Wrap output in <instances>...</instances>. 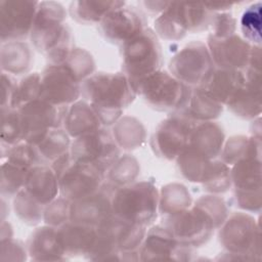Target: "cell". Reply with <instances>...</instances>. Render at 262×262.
<instances>
[{
	"instance_id": "cell-49",
	"label": "cell",
	"mask_w": 262,
	"mask_h": 262,
	"mask_svg": "<svg viewBox=\"0 0 262 262\" xmlns=\"http://www.w3.org/2000/svg\"><path fill=\"white\" fill-rule=\"evenodd\" d=\"M236 206L248 213H259L262 205L260 190H234Z\"/></svg>"
},
{
	"instance_id": "cell-20",
	"label": "cell",
	"mask_w": 262,
	"mask_h": 262,
	"mask_svg": "<svg viewBox=\"0 0 262 262\" xmlns=\"http://www.w3.org/2000/svg\"><path fill=\"white\" fill-rule=\"evenodd\" d=\"M246 82L235 96L225 105L234 116L255 120L261 114V72L246 70Z\"/></svg>"
},
{
	"instance_id": "cell-34",
	"label": "cell",
	"mask_w": 262,
	"mask_h": 262,
	"mask_svg": "<svg viewBox=\"0 0 262 262\" xmlns=\"http://www.w3.org/2000/svg\"><path fill=\"white\" fill-rule=\"evenodd\" d=\"M193 201L188 188L179 182L167 183L159 190V213L170 216L191 207Z\"/></svg>"
},
{
	"instance_id": "cell-41",
	"label": "cell",
	"mask_w": 262,
	"mask_h": 262,
	"mask_svg": "<svg viewBox=\"0 0 262 262\" xmlns=\"http://www.w3.org/2000/svg\"><path fill=\"white\" fill-rule=\"evenodd\" d=\"M30 169L5 160L1 165V195L13 198L25 186Z\"/></svg>"
},
{
	"instance_id": "cell-3",
	"label": "cell",
	"mask_w": 262,
	"mask_h": 262,
	"mask_svg": "<svg viewBox=\"0 0 262 262\" xmlns=\"http://www.w3.org/2000/svg\"><path fill=\"white\" fill-rule=\"evenodd\" d=\"M218 239L225 251V260L260 261V227L248 212H234L218 228Z\"/></svg>"
},
{
	"instance_id": "cell-11",
	"label": "cell",
	"mask_w": 262,
	"mask_h": 262,
	"mask_svg": "<svg viewBox=\"0 0 262 262\" xmlns=\"http://www.w3.org/2000/svg\"><path fill=\"white\" fill-rule=\"evenodd\" d=\"M121 151L112 132L105 127L75 138L70 148L74 160L92 164L103 170L105 174L121 156Z\"/></svg>"
},
{
	"instance_id": "cell-43",
	"label": "cell",
	"mask_w": 262,
	"mask_h": 262,
	"mask_svg": "<svg viewBox=\"0 0 262 262\" xmlns=\"http://www.w3.org/2000/svg\"><path fill=\"white\" fill-rule=\"evenodd\" d=\"M1 143L7 147L24 141V128L18 110H1Z\"/></svg>"
},
{
	"instance_id": "cell-23",
	"label": "cell",
	"mask_w": 262,
	"mask_h": 262,
	"mask_svg": "<svg viewBox=\"0 0 262 262\" xmlns=\"http://www.w3.org/2000/svg\"><path fill=\"white\" fill-rule=\"evenodd\" d=\"M187 2L170 1L167 8L158 15L154 23V32L158 38L178 41L189 33Z\"/></svg>"
},
{
	"instance_id": "cell-26",
	"label": "cell",
	"mask_w": 262,
	"mask_h": 262,
	"mask_svg": "<svg viewBox=\"0 0 262 262\" xmlns=\"http://www.w3.org/2000/svg\"><path fill=\"white\" fill-rule=\"evenodd\" d=\"M24 189L44 206L59 195L57 176L49 165H37L31 168Z\"/></svg>"
},
{
	"instance_id": "cell-42",
	"label": "cell",
	"mask_w": 262,
	"mask_h": 262,
	"mask_svg": "<svg viewBox=\"0 0 262 262\" xmlns=\"http://www.w3.org/2000/svg\"><path fill=\"white\" fill-rule=\"evenodd\" d=\"M39 98H41V74L37 72L29 73L16 84L11 100V108L17 110Z\"/></svg>"
},
{
	"instance_id": "cell-13",
	"label": "cell",
	"mask_w": 262,
	"mask_h": 262,
	"mask_svg": "<svg viewBox=\"0 0 262 262\" xmlns=\"http://www.w3.org/2000/svg\"><path fill=\"white\" fill-rule=\"evenodd\" d=\"M195 254L193 248L180 244L172 233L162 224L146 230L139 249V260H168L188 261Z\"/></svg>"
},
{
	"instance_id": "cell-40",
	"label": "cell",
	"mask_w": 262,
	"mask_h": 262,
	"mask_svg": "<svg viewBox=\"0 0 262 262\" xmlns=\"http://www.w3.org/2000/svg\"><path fill=\"white\" fill-rule=\"evenodd\" d=\"M180 175L189 182L200 183L211 161L196 155L188 146L175 160Z\"/></svg>"
},
{
	"instance_id": "cell-16",
	"label": "cell",
	"mask_w": 262,
	"mask_h": 262,
	"mask_svg": "<svg viewBox=\"0 0 262 262\" xmlns=\"http://www.w3.org/2000/svg\"><path fill=\"white\" fill-rule=\"evenodd\" d=\"M96 229L113 242L122 254V261L139 260V249L147 227L123 220L113 214L100 222Z\"/></svg>"
},
{
	"instance_id": "cell-5",
	"label": "cell",
	"mask_w": 262,
	"mask_h": 262,
	"mask_svg": "<svg viewBox=\"0 0 262 262\" xmlns=\"http://www.w3.org/2000/svg\"><path fill=\"white\" fill-rule=\"evenodd\" d=\"M50 167L57 176L59 195L71 202L93 193L105 182L103 170L74 160L70 151L54 161Z\"/></svg>"
},
{
	"instance_id": "cell-35",
	"label": "cell",
	"mask_w": 262,
	"mask_h": 262,
	"mask_svg": "<svg viewBox=\"0 0 262 262\" xmlns=\"http://www.w3.org/2000/svg\"><path fill=\"white\" fill-rule=\"evenodd\" d=\"M261 138L233 135L225 140L220 159L229 167L245 158H261Z\"/></svg>"
},
{
	"instance_id": "cell-45",
	"label": "cell",
	"mask_w": 262,
	"mask_h": 262,
	"mask_svg": "<svg viewBox=\"0 0 262 262\" xmlns=\"http://www.w3.org/2000/svg\"><path fill=\"white\" fill-rule=\"evenodd\" d=\"M2 158L27 169H31L37 165H43L36 147L27 141H21L7 147L6 151L2 154Z\"/></svg>"
},
{
	"instance_id": "cell-44",
	"label": "cell",
	"mask_w": 262,
	"mask_h": 262,
	"mask_svg": "<svg viewBox=\"0 0 262 262\" xmlns=\"http://www.w3.org/2000/svg\"><path fill=\"white\" fill-rule=\"evenodd\" d=\"M241 31L243 38L251 45L261 44V2L248 6L241 16Z\"/></svg>"
},
{
	"instance_id": "cell-48",
	"label": "cell",
	"mask_w": 262,
	"mask_h": 262,
	"mask_svg": "<svg viewBox=\"0 0 262 262\" xmlns=\"http://www.w3.org/2000/svg\"><path fill=\"white\" fill-rule=\"evenodd\" d=\"M210 29V36L215 38H225L234 35L236 31V19L229 12L214 13Z\"/></svg>"
},
{
	"instance_id": "cell-2",
	"label": "cell",
	"mask_w": 262,
	"mask_h": 262,
	"mask_svg": "<svg viewBox=\"0 0 262 262\" xmlns=\"http://www.w3.org/2000/svg\"><path fill=\"white\" fill-rule=\"evenodd\" d=\"M66 18L67 10L59 2H39L30 39L48 64H60L75 48L72 29Z\"/></svg>"
},
{
	"instance_id": "cell-52",
	"label": "cell",
	"mask_w": 262,
	"mask_h": 262,
	"mask_svg": "<svg viewBox=\"0 0 262 262\" xmlns=\"http://www.w3.org/2000/svg\"><path fill=\"white\" fill-rule=\"evenodd\" d=\"M170 1H142L140 4L150 14H161L169 5Z\"/></svg>"
},
{
	"instance_id": "cell-47",
	"label": "cell",
	"mask_w": 262,
	"mask_h": 262,
	"mask_svg": "<svg viewBox=\"0 0 262 262\" xmlns=\"http://www.w3.org/2000/svg\"><path fill=\"white\" fill-rule=\"evenodd\" d=\"M70 212L71 201L58 195L45 207L43 222L46 225L58 228L70 221Z\"/></svg>"
},
{
	"instance_id": "cell-25",
	"label": "cell",
	"mask_w": 262,
	"mask_h": 262,
	"mask_svg": "<svg viewBox=\"0 0 262 262\" xmlns=\"http://www.w3.org/2000/svg\"><path fill=\"white\" fill-rule=\"evenodd\" d=\"M62 128L71 138L75 139L103 126L94 107L88 101L79 99L67 107Z\"/></svg>"
},
{
	"instance_id": "cell-7",
	"label": "cell",
	"mask_w": 262,
	"mask_h": 262,
	"mask_svg": "<svg viewBox=\"0 0 262 262\" xmlns=\"http://www.w3.org/2000/svg\"><path fill=\"white\" fill-rule=\"evenodd\" d=\"M137 95L151 108L159 112H180L190 97L191 88L167 71H158L142 79L135 86Z\"/></svg>"
},
{
	"instance_id": "cell-15",
	"label": "cell",
	"mask_w": 262,
	"mask_h": 262,
	"mask_svg": "<svg viewBox=\"0 0 262 262\" xmlns=\"http://www.w3.org/2000/svg\"><path fill=\"white\" fill-rule=\"evenodd\" d=\"M67 107L39 98L17 108L24 128V141L31 143L49 129L62 127Z\"/></svg>"
},
{
	"instance_id": "cell-33",
	"label": "cell",
	"mask_w": 262,
	"mask_h": 262,
	"mask_svg": "<svg viewBox=\"0 0 262 262\" xmlns=\"http://www.w3.org/2000/svg\"><path fill=\"white\" fill-rule=\"evenodd\" d=\"M231 183L234 190L261 189V158H245L230 166Z\"/></svg>"
},
{
	"instance_id": "cell-10",
	"label": "cell",
	"mask_w": 262,
	"mask_h": 262,
	"mask_svg": "<svg viewBox=\"0 0 262 262\" xmlns=\"http://www.w3.org/2000/svg\"><path fill=\"white\" fill-rule=\"evenodd\" d=\"M195 124L181 112L172 113L156 127L151 135L150 146L155 155L167 161H175L187 147Z\"/></svg>"
},
{
	"instance_id": "cell-53",
	"label": "cell",
	"mask_w": 262,
	"mask_h": 262,
	"mask_svg": "<svg viewBox=\"0 0 262 262\" xmlns=\"http://www.w3.org/2000/svg\"><path fill=\"white\" fill-rule=\"evenodd\" d=\"M235 2H205L204 5L212 12L219 13V12H227V10L231 9Z\"/></svg>"
},
{
	"instance_id": "cell-30",
	"label": "cell",
	"mask_w": 262,
	"mask_h": 262,
	"mask_svg": "<svg viewBox=\"0 0 262 262\" xmlns=\"http://www.w3.org/2000/svg\"><path fill=\"white\" fill-rule=\"evenodd\" d=\"M223 107L201 86L191 89L188 102L180 112L195 123H200L216 120L222 114Z\"/></svg>"
},
{
	"instance_id": "cell-6",
	"label": "cell",
	"mask_w": 262,
	"mask_h": 262,
	"mask_svg": "<svg viewBox=\"0 0 262 262\" xmlns=\"http://www.w3.org/2000/svg\"><path fill=\"white\" fill-rule=\"evenodd\" d=\"M122 47V72L135 86L142 79L161 70L163 50L152 29L146 28Z\"/></svg>"
},
{
	"instance_id": "cell-9",
	"label": "cell",
	"mask_w": 262,
	"mask_h": 262,
	"mask_svg": "<svg viewBox=\"0 0 262 262\" xmlns=\"http://www.w3.org/2000/svg\"><path fill=\"white\" fill-rule=\"evenodd\" d=\"M162 225L180 244L193 249L207 244L216 230L212 219L193 203L180 213L163 217Z\"/></svg>"
},
{
	"instance_id": "cell-37",
	"label": "cell",
	"mask_w": 262,
	"mask_h": 262,
	"mask_svg": "<svg viewBox=\"0 0 262 262\" xmlns=\"http://www.w3.org/2000/svg\"><path fill=\"white\" fill-rule=\"evenodd\" d=\"M205 191L213 194H221L232 187L230 167L221 160H212L200 182Z\"/></svg>"
},
{
	"instance_id": "cell-50",
	"label": "cell",
	"mask_w": 262,
	"mask_h": 262,
	"mask_svg": "<svg viewBox=\"0 0 262 262\" xmlns=\"http://www.w3.org/2000/svg\"><path fill=\"white\" fill-rule=\"evenodd\" d=\"M0 254V260L2 261H25L29 256L27 246L13 237L1 241Z\"/></svg>"
},
{
	"instance_id": "cell-19",
	"label": "cell",
	"mask_w": 262,
	"mask_h": 262,
	"mask_svg": "<svg viewBox=\"0 0 262 262\" xmlns=\"http://www.w3.org/2000/svg\"><path fill=\"white\" fill-rule=\"evenodd\" d=\"M117 187L105 181L96 191L71 202L70 220L97 226L113 213V201Z\"/></svg>"
},
{
	"instance_id": "cell-27",
	"label": "cell",
	"mask_w": 262,
	"mask_h": 262,
	"mask_svg": "<svg viewBox=\"0 0 262 262\" xmlns=\"http://www.w3.org/2000/svg\"><path fill=\"white\" fill-rule=\"evenodd\" d=\"M246 82L243 71L216 69L202 87L219 103L225 106L242 89Z\"/></svg>"
},
{
	"instance_id": "cell-8",
	"label": "cell",
	"mask_w": 262,
	"mask_h": 262,
	"mask_svg": "<svg viewBox=\"0 0 262 262\" xmlns=\"http://www.w3.org/2000/svg\"><path fill=\"white\" fill-rule=\"evenodd\" d=\"M214 70L208 47L202 41L189 42L169 62V73L191 89L204 86Z\"/></svg>"
},
{
	"instance_id": "cell-4",
	"label": "cell",
	"mask_w": 262,
	"mask_h": 262,
	"mask_svg": "<svg viewBox=\"0 0 262 262\" xmlns=\"http://www.w3.org/2000/svg\"><path fill=\"white\" fill-rule=\"evenodd\" d=\"M115 216L149 227L159 215V190L150 180L135 182L116 189L113 201Z\"/></svg>"
},
{
	"instance_id": "cell-28",
	"label": "cell",
	"mask_w": 262,
	"mask_h": 262,
	"mask_svg": "<svg viewBox=\"0 0 262 262\" xmlns=\"http://www.w3.org/2000/svg\"><path fill=\"white\" fill-rule=\"evenodd\" d=\"M0 64L3 73L9 75H27L33 64V53L25 41H9L2 43Z\"/></svg>"
},
{
	"instance_id": "cell-38",
	"label": "cell",
	"mask_w": 262,
	"mask_h": 262,
	"mask_svg": "<svg viewBox=\"0 0 262 262\" xmlns=\"http://www.w3.org/2000/svg\"><path fill=\"white\" fill-rule=\"evenodd\" d=\"M45 207L24 188L13 196L12 208L15 216L29 226H37L43 221Z\"/></svg>"
},
{
	"instance_id": "cell-21",
	"label": "cell",
	"mask_w": 262,
	"mask_h": 262,
	"mask_svg": "<svg viewBox=\"0 0 262 262\" xmlns=\"http://www.w3.org/2000/svg\"><path fill=\"white\" fill-rule=\"evenodd\" d=\"M225 140L224 130L219 123L200 122L195 124L187 146L196 155L212 161L220 157Z\"/></svg>"
},
{
	"instance_id": "cell-1",
	"label": "cell",
	"mask_w": 262,
	"mask_h": 262,
	"mask_svg": "<svg viewBox=\"0 0 262 262\" xmlns=\"http://www.w3.org/2000/svg\"><path fill=\"white\" fill-rule=\"evenodd\" d=\"M81 96L94 107L102 126L107 127L123 116L137 92L123 72H95L82 83Z\"/></svg>"
},
{
	"instance_id": "cell-29",
	"label": "cell",
	"mask_w": 262,
	"mask_h": 262,
	"mask_svg": "<svg viewBox=\"0 0 262 262\" xmlns=\"http://www.w3.org/2000/svg\"><path fill=\"white\" fill-rule=\"evenodd\" d=\"M31 144L36 147L43 165H51L58 158L70 151L72 140L66 130L59 127L44 132Z\"/></svg>"
},
{
	"instance_id": "cell-31",
	"label": "cell",
	"mask_w": 262,
	"mask_h": 262,
	"mask_svg": "<svg viewBox=\"0 0 262 262\" xmlns=\"http://www.w3.org/2000/svg\"><path fill=\"white\" fill-rule=\"evenodd\" d=\"M111 132L118 146L125 151L141 147L146 140L144 125L133 116H122L113 125Z\"/></svg>"
},
{
	"instance_id": "cell-46",
	"label": "cell",
	"mask_w": 262,
	"mask_h": 262,
	"mask_svg": "<svg viewBox=\"0 0 262 262\" xmlns=\"http://www.w3.org/2000/svg\"><path fill=\"white\" fill-rule=\"evenodd\" d=\"M193 204L207 213V215L212 219L216 229L223 224L229 215L226 202L219 194L208 193L201 195L193 202Z\"/></svg>"
},
{
	"instance_id": "cell-51",
	"label": "cell",
	"mask_w": 262,
	"mask_h": 262,
	"mask_svg": "<svg viewBox=\"0 0 262 262\" xmlns=\"http://www.w3.org/2000/svg\"><path fill=\"white\" fill-rule=\"evenodd\" d=\"M17 81L6 73L2 72L1 75V110L3 108H11V100L15 91Z\"/></svg>"
},
{
	"instance_id": "cell-22",
	"label": "cell",
	"mask_w": 262,
	"mask_h": 262,
	"mask_svg": "<svg viewBox=\"0 0 262 262\" xmlns=\"http://www.w3.org/2000/svg\"><path fill=\"white\" fill-rule=\"evenodd\" d=\"M57 234L68 258H86L95 244L97 230L95 226L70 220L57 228Z\"/></svg>"
},
{
	"instance_id": "cell-24",
	"label": "cell",
	"mask_w": 262,
	"mask_h": 262,
	"mask_svg": "<svg viewBox=\"0 0 262 262\" xmlns=\"http://www.w3.org/2000/svg\"><path fill=\"white\" fill-rule=\"evenodd\" d=\"M27 250L33 261H64L67 257L57 234V228L44 224L37 227L27 242Z\"/></svg>"
},
{
	"instance_id": "cell-18",
	"label": "cell",
	"mask_w": 262,
	"mask_h": 262,
	"mask_svg": "<svg viewBox=\"0 0 262 262\" xmlns=\"http://www.w3.org/2000/svg\"><path fill=\"white\" fill-rule=\"evenodd\" d=\"M206 45L216 69L245 72L250 62L253 46L234 34L225 38L208 36Z\"/></svg>"
},
{
	"instance_id": "cell-17",
	"label": "cell",
	"mask_w": 262,
	"mask_h": 262,
	"mask_svg": "<svg viewBox=\"0 0 262 262\" xmlns=\"http://www.w3.org/2000/svg\"><path fill=\"white\" fill-rule=\"evenodd\" d=\"M81 85L63 67L48 64L41 73V98L57 106H69L80 99Z\"/></svg>"
},
{
	"instance_id": "cell-32",
	"label": "cell",
	"mask_w": 262,
	"mask_h": 262,
	"mask_svg": "<svg viewBox=\"0 0 262 262\" xmlns=\"http://www.w3.org/2000/svg\"><path fill=\"white\" fill-rule=\"evenodd\" d=\"M125 1H73L69 7L72 18L81 25H99L101 20L112 10L125 5Z\"/></svg>"
},
{
	"instance_id": "cell-14",
	"label": "cell",
	"mask_w": 262,
	"mask_h": 262,
	"mask_svg": "<svg viewBox=\"0 0 262 262\" xmlns=\"http://www.w3.org/2000/svg\"><path fill=\"white\" fill-rule=\"evenodd\" d=\"M146 29L143 14L134 6L127 4L106 14L98 25L101 36L112 44L124 45Z\"/></svg>"
},
{
	"instance_id": "cell-36",
	"label": "cell",
	"mask_w": 262,
	"mask_h": 262,
	"mask_svg": "<svg viewBox=\"0 0 262 262\" xmlns=\"http://www.w3.org/2000/svg\"><path fill=\"white\" fill-rule=\"evenodd\" d=\"M140 174L138 160L131 154L121 155L106 171L105 179L115 187H123L135 182Z\"/></svg>"
},
{
	"instance_id": "cell-39",
	"label": "cell",
	"mask_w": 262,
	"mask_h": 262,
	"mask_svg": "<svg viewBox=\"0 0 262 262\" xmlns=\"http://www.w3.org/2000/svg\"><path fill=\"white\" fill-rule=\"evenodd\" d=\"M59 66L63 67L80 84L95 73L94 57L85 48L75 47Z\"/></svg>"
},
{
	"instance_id": "cell-12",
	"label": "cell",
	"mask_w": 262,
	"mask_h": 262,
	"mask_svg": "<svg viewBox=\"0 0 262 262\" xmlns=\"http://www.w3.org/2000/svg\"><path fill=\"white\" fill-rule=\"evenodd\" d=\"M39 1L1 0L0 39L2 43L30 38Z\"/></svg>"
}]
</instances>
